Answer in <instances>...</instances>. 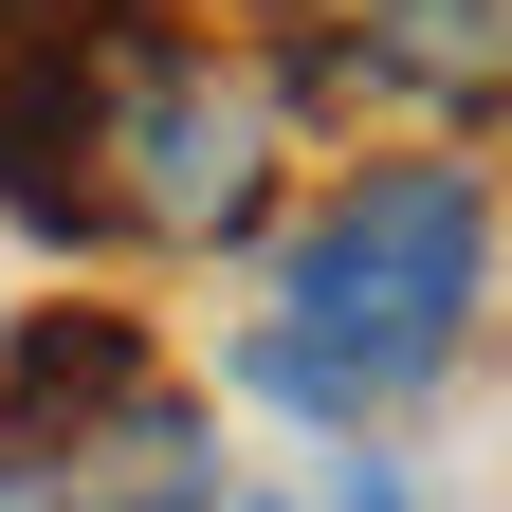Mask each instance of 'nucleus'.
<instances>
[{"mask_svg":"<svg viewBox=\"0 0 512 512\" xmlns=\"http://www.w3.org/2000/svg\"><path fill=\"white\" fill-rule=\"evenodd\" d=\"M476 275H494V183L458 147H384V165H348L275 238V311L238 330V384L293 403V421H330V439H366V421H403V403L458 384Z\"/></svg>","mask_w":512,"mask_h":512,"instance_id":"1","label":"nucleus"},{"mask_svg":"<svg viewBox=\"0 0 512 512\" xmlns=\"http://www.w3.org/2000/svg\"><path fill=\"white\" fill-rule=\"evenodd\" d=\"M0 512H220V403L128 311H37L0 348Z\"/></svg>","mask_w":512,"mask_h":512,"instance_id":"2","label":"nucleus"},{"mask_svg":"<svg viewBox=\"0 0 512 512\" xmlns=\"http://www.w3.org/2000/svg\"><path fill=\"white\" fill-rule=\"evenodd\" d=\"M92 238H256V202H275L293 165V74L238 37H92Z\"/></svg>","mask_w":512,"mask_h":512,"instance_id":"3","label":"nucleus"},{"mask_svg":"<svg viewBox=\"0 0 512 512\" xmlns=\"http://www.w3.org/2000/svg\"><path fill=\"white\" fill-rule=\"evenodd\" d=\"M330 55L366 92H421V110H476L494 74H512V0H330Z\"/></svg>","mask_w":512,"mask_h":512,"instance_id":"4","label":"nucleus"},{"mask_svg":"<svg viewBox=\"0 0 512 512\" xmlns=\"http://www.w3.org/2000/svg\"><path fill=\"white\" fill-rule=\"evenodd\" d=\"M275 512H421V494L384 476V458H330V476H311V494H275Z\"/></svg>","mask_w":512,"mask_h":512,"instance_id":"5","label":"nucleus"}]
</instances>
